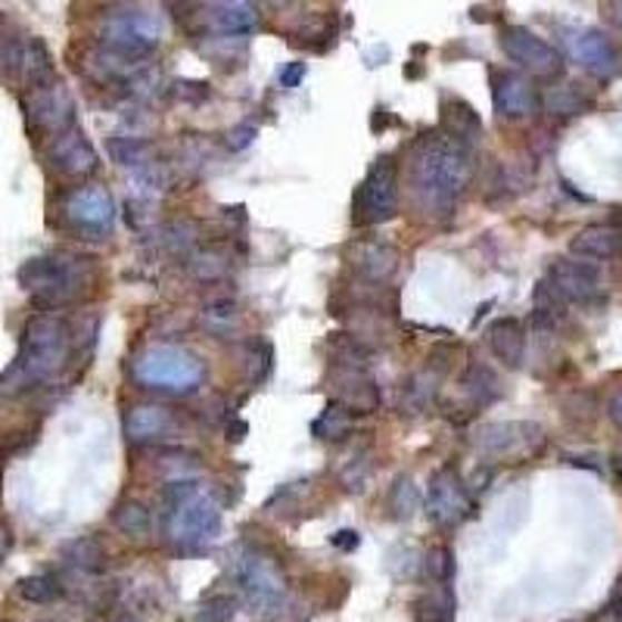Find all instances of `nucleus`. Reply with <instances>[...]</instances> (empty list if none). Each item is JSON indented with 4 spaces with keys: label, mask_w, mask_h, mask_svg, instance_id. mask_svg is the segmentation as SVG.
<instances>
[{
    "label": "nucleus",
    "mask_w": 622,
    "mask_h": 622,
    "mask_svg": "<svg viewBox=\"0 0 622 622\" xmlns=\"http://www.w3.org/2000/svg\"><path fill=\"white\" fill-rule=\"evenodd\" d=\"M430 573L436 582H445V585H452V579H455V551L452 547H433L430 551Z\"/></svg>",
    "instance_id": "39"
},
{
    "label": "nucleus",
    "mask_w": 622,
    "mask_h": 622,
    "mask_svg": "<svg viewBox=\"0 0 622 622\" xmlns=\"http://www.w3.org/2000/svg\"><path fill=\"white\" fill-rule=\"evenodd\" d=\"M246 352L253 355V383L268 379V374H271V343L261 339V336H253L246 343Z\"/></svg>",
    "instance_id": "37"
},
{
    "label": "nucleus",
    "mask_w": 622,
    "mask_h": 622,
    "mask_svg": "<svg viewBox=\"0 0 622 622\" xmlns=\"http://www.w3.org/2000/svg\"><path fill=\"white\" fill-rule=\"evenodd\" d=\"M107 622H137V620H135V613H131L128 608H109Z\"/></svg>",
    "instance_id": "48"
},
{
    "label": "nucleus",
    "mask_w": 622,
    "mask_h": 622,
    "mask_svg": "<svg viewBox=\"0 0 622 622\" xmlns=\"http://www.w3.org/2000/svg\"><path fill=\"white\" fill-rule=\"evenodd\" d=\"M162 26L159 16L150 10H119L103 19L100 26V47L103 53L125 62H140L159 47Z\"/></svg>",
    "instance_id": "6"
},
{
    "label": "nucleus",
    "mask_w": 622,
    "mask_h": 622,
    "mask_svg": "<svg viewBox=\"0 0 622 622\" xmlns=\"http://www.w3.org/2000/svg\"><path fill=\"white\" fill-rule=\"evenodd\" d=\"M488 88H492V107H495L501 119L520 122V119L532 116L535 107H539V97L532 91V85L523 76H516V72L492 69L488 72Z\"/></svg>",
    "instance_id": "17"
},
{
    "label": "nucleus",
    "mask_w": 622,
    "mask_h": 622,
    "mask_svg": "<svg viewBox=\"0 0 622 622\" xmlns=\"http://www.w3.org/2000/svg\"><path fill=\"white\" fill-rule=\"evenodd\" d=\"M162 535L175 551L199 554L206 551L218 530H221V511L218 501L194 480L168 483L162 495Z\"/></svg>",
    "instance_id": "3"
},
{
    "label": "nucleus",
    "mask_w": 622,
    "mask_h": 622,
    "mask_svg": "<svg viewBox=\"0 0 622 622\" xmlns=\"http://www.w3.org/2000/svg\"><path fill=\"white\" fill-rule=\"evenodd\" d=\"M26 122H29L31 135L50 137V140L76 128V103L60 81L26 97Z\"/></svg>",
    "instance_id": "12"
},
{
    "label": "nucleus",
    "mask_w": 622,
    "mask_h": 622,
    "mask_svg": "<svg viewBox=\"0 0 622 622\" xmlns=\"http://www.w3.org/2000/svg\"><path fill=\"white\" fill-rule=\"evenodd\" d=\"M608 622H622V604H620V608L610 610V613H608Z\"/></svg>",
    "instance_id": "51"
},
{
    "label": "nucleus",
    "mask_w": 622,
    "mask_h": 622,
    "mask_svg": "<svg viewBox=\"0 0 622 622\" xmlns=\"http://www.w3.org/2000/svg\"><path fill=\"white\" fill-rule=\"evenodd\" d=\"M355 225L358 228H374L389 221L398 213V166L393 156H379L365 175L362 187L355 190Z\"/></svg>",
    "instance_id": "8"
},
{
    "label": "nucleus",
    "mask_w": 622,
    "mask_h": 622,
    "mask_svg": "<svg viewBox=\"0 0 622 622\" xmlns=\"http://www.w3.org/2000/svg\"><path fill=\"white\" fill-rule=\"evenodd\" d=\"M352 426H355V414L346 405H339L336 398H330L327 408L312 421V436L320 442H339L349 436Z\"/></svg>",
    "instance_id": "28"
},
{
    "label": "nucleus",
    "mask_w": 622,
    "mask_h": 622,
    "mask_svg": "<svg viewBox=\"0 0 622 622\" xmlns=\"http://www.w3.org/2000/svg\"><path fill=\"white\" fill-rule=\"evenodd\" d=\"M616 480H620V486H622V455L616 457Z\"/></svg>",
    "instance_id": "53"
},
{
    "label": "nucleus",
    "mask_w": 622,
    "mask_h": 622,
    "mask_svg": "<svg viewBox=\"0 0 622 622\" xmlns=\"http://www.w3.org/2000/svg\"><path fill=\"white\" fill-rule=\"evenodd\" d=\"M386 125H393V116H389L383 107H377L374 109V122H371V128H374V131H383Z\"/></svg>",
    "instance_id": "49"
},
{
    "label": "nucleus",
    "mask_w": 622,
    "mask_h": 622,
    "mask_svg": "<svg viewBox=\"0 0 622 622\" xmlns=\"http://www.w3.org/2000/svg\"><path fill=\"white\" fill-rule=\"evenodd\" d=\"M246 430H249V426H246L244 421H234V424H230V430H228V440L240 442L246 436Z\"/></svg>",
    "instance_id": "50"
},
{
    "label": "nucleus",
    "mask_w": 622,
    "mask_h": 622,
    "mask_svg": "<svg viewBox=\"0 0 622 622\" xmlns=\"http://www.w3.org/2000/svg\"><path fill=\"white\" fill-rule=\"evenodd\" d=\"M203 320L213 334H228L230 327L237 324V305L234 303H215L203 312Z\"/></svg>",
    "instance_id": "38"
},
{
    "label": "nucleus",
    "mask_w": 622,
    "mask_h": 622,
    "mask_svg": "<svg viewBox=\"0 0 622 622\" xmlns=\"http://www.w3.org/2000/svg\"><path fill=\"white\" fill-rule=\"evenodd\" d=\"M47 162L62 178H85L97 168V152L81 128H69L47 144Z\"/></svg>",
    "instance_id": "18"
},
{
    "label": "nucleus",
    "mask_w": 622,
    "mask_h": 622,
    "mask_svg": "<svg viewBox=\"0 0 622 622\" xmlns=\"http://www.w3.org/2000/svg\"><path fill=\"white\" fill-rule=\"evenodd\" d=\"M589 97L579 91V85H561V88H551L545 93V109L554 116H579L589 109Z\"/></svg>",
    "instance_id": "33"
},
{
    "label": "nucleus",
    "mask_w": 622,
    "mask_h": 622,
    "mask_svg": "<svg viewBox=\"0 0 622 622\" xmlns=\"http://www.w3.org/2000/svg\"><path fill=\"white\" fill-rule=\"evenodd\" d=\"M610 10H613V19H616V26L622 29V3H613Z\"/></svg>",
    "instance_id": "52"
},
{
    "label": "nucleus",
    "mask_w": 622,
    "mask_h": 622,
    "mask_svg": "<svg viewBox=\"0 0 622 622\" xmlns=\"http://www.w3.org/2000/svg\"><path fill=\"white\" fill-rule=\"evenodd\" d=\"M62 218L66 225L81 234V237H103L112 221H116V203L109 197L103 187L97 184H85V187H76L69 190L66 199H62Z\"/></svg>",
    "instance_id": "10"
},
{
    "label": "nucleus",
    "mask_w": 622,
    "mask_h": 622,
    "mask_svg": "<svg viewBox=\"0 0 622 622\" xmlns=\"http://www.w3.org/2000/svg\"><path fill=\"white\" fill-rule=\"evenodd\" d=\"M417 622H455V592L452 585L436 582V589L417 601Z\"/></svg>",
    "instance_id": "30"
},
{
    "label": "nucleus",
    "mask_w": 622,
    "mask_h": 622,
    "mask_svg": "<svg viewBox=\"0 0 622 622\" xmlns=\"http://www.w3.org/2000/svg\"><path fill=\"white\" fill-rule=\"evenodd\" d=\"M60 557L69 570L88 573V576H97L107 570V551L91 535H81V539H72L69 545H62Z\"/></svg>",
    "instance_id": "26"
},
{
    "label": "nucleus",
    "mask_w": 622,
    "mask_h": 622,
    "mask_svg": "<svg viewBox=\"0 0 622 622\" xmlns=\"http://www.w3.org/2000/svg\"><path fill=\"white\" fill-rule=\"evenodd\" d=\"M256 128L253 125H240V128H230V135H228V147L230 150H246L253 140H256Z\"/></svg>",
    "instance_id": "42"
},
{
    "label": "nucleus",
    "mask_w": 622,
    "mask_h": 622,
    "mask_svg": "<svg viewBox=\"0 0 622 622\" xmlns=\"http://www.w3.org/2000/svg\"><path fill=\"white\" fill-rule=\"evenodd\" d=\"M573 256L592 258V261H608V258L622 256V228L616 225H592V228L579 230L573 237Z\"/></svg>",
    "instance_id": "22"
},
{
    "label": "nucleus",
    "mask_w": 622,
    "mask_h": 622,
    "mask_svg": "<svg viewBox=\"0 0 622 622\" xmlns=\"http://www.w3.org/2000/svg\"><path fill=\"white\" fill-rule=\"evenodd\" d=\"M206 377V365L197 355L178 346H150L135 358V379L144 389L190 393Z\"/></svg>",
    "instance_id": "5"
},
{
    "label": "nucleus",
    "mask_w": 622,
    "mask_h": 622,
    "mask_svg": "<svg viewBox=\"0 0 622 622\" xmlns=\"http://www.w3.org/2000/svg\"><path fill=\"white\" fill-rule=\"evenodd\" d=\"M473 181V150L445 131H426L408 156L411 206L426 221H448Z\"/></svg>",
    "instance_id": "1"
},
{
    "label": "nucleus",
    "mask_w": 622,
    "mask_h": 622,
    "mask_svg": "<svg viewBox=\"0 0 622 622\" xmlns=\"http://www.w3.org/2000/svg\"><path fill=\"white\" fill-rule=\"evenodd\" d=\"M339 405H346L352 414H374L379 408L377 383L365 377V371H343L339 367Z\"/></svg>",
    "instance_id": "23"
},
{
    "label": "nucleus",
    "mask_w": 622,
    "mask_h": 622,
    "mask_svg": "<svg viewBox=\"0 0 622 622\" xmlns=\"http://www.w3.org/2000/svg\"><path fill=\"white\" fill-rule=\"evenodd\" d=\"M570 57L598 78H613L622 72V53L604 31L579 29L566 38Z\"/></svg>",
    "instance_id": "16"
},
{
    "label": "nucleus",
    "mask_w": 622,
    "mask_h": 622,
    "mask_svg": "<svg viewBox=\"0 0 622 622\" xmlns=\"http://www.w3.org/2000/svg\"><path fill=\"white\" fill-rule=\"evenodd\" d=\"M440 131H445L448 137H455V140L471 147L473 140L480 137V131H483V119L476 116V109L471 103H464V100H445L442 103Z\"/></svg>",
    "instance_id": "25"
},
{
    "label": "nucleus",
    "mask_w": 622,
    "mask_h": 622,
    "mask_svg": "<svg viewBox=\"0 0 622 622\" xmlns=\"http://www.w3.org/2000/svg\"><path fill=\"white\" fill-rule=\"evenodd\" d=\"M240 610V594H215L197 613V622H230Z\"/></svg>",
    "instance_id": "36"
},
{
    "label": "nucleus",
    "mask_w": 622,
    "mask_h": 622,
    "mask_svg": "<svg viewBox=\"0 0 622 622\" xmlns=\"http://www.w3.org/2000/svg\"><path fill=\"white\" fill-rule=\"evenodd\" d=\"M330 352H334L336 365L343 371H365L371 362V346H365V339L352 334H334L330 336Z\"/></svg>",
    "instance_id": "32"
},
{
    "label": "nucleus",
    "mask_w": 622,
    "mask_h": 622,
    "mask_svg": "<svg viewBox=\"0 0 622 622\" xmlns=\"http://www.w3.org/2000/svg\"><path fill=\"white\" fill-rule=\"evenodd\" d=\"M72 352V330L57 315H34L22 330L16 362L0 374V393H29L66 371Z\"/></svg>",
    "instance_id": "2"
},
{
    "label": "nucleus",
    "mask_w": 622,
    "mask_h": 622,
    "mask_svg": "<svg viewBox=\"0 0 622 622\" xmlns=\"http://www.w3.org/2000/svg\"><path fill=\"white\" fill-rule=\"evenodd\" d=\"M305 62H289L287 69L280 72V88H299L303 85V78H305Z\"/></svg>",
    "instance_id": "43"
},
{
    "label": "nucleus",
    "mask_w": 622,
    "mask_h": 622,
    "mask_svg": "<svg viewBox=\"0 0 622 622\" xmlns=\"http://www.w3.org/2000/svg\"><path fill=\"white\" fill-rule=\"evenodd\" d=\"M228 256L225 253H218V249H197V253H190V271L194 277L199 280H218V277H225L228 274Z\"/></svg>",
    "instance_id": "35"
},
{
    "label": "nucleus",
    "mask_w": 622,
    "mask_h": 622,
    "mask_svg": "<svg viewBox=\"0 0 622 622\" xmlns=\"http://www.w3.org/2000/svg\"><path fill=\"white\" fill-rule=\"evenodd\" d=\"M461 389H464V395L471 398L476 408H486V405H492V402H498L501 398V379L495 377L492 367L473 362V365L467 367L464 379H461Z\"/></svg>",
    "instance_id": "29"
},
{
    "label": "nucleus",
    "mask_w": 622,
    "mask_h": 622,
    "mask_svg": "<svg viewBox=\"0 0 622 622\" xmlns=\"http://www.w3.org/2000/svg\"><path fill=\"white\" fill-rule=\"evenodd\" d=\"M486 339L488 349H492V355L498 358L501 365H523V358H526V327H523V320L498 318L495 324H488Z\"/></svg>",
    "instance_id": "21"
},
{
    "label": "nucleus",
    "mask_w": 622,
    "mask_h": 622,
    "mask_svg": "<svg viewBox=\"0 0 622 622\" xmlns=\"http://www.w3.org/2000/svg\"><path fill=\"white\" fill-rule=\"evenodd\" d=\"M330 542H334V547H343V551H355V547H358V542H362V539H358V532L343 530V532H336V535H334V539H330Z\"/></svg>",
    "instance_id": "45"
},
{
    "label": "nucleus",
    "mask_w": 622,
    "mask_h": 622,
    "mask_svg": "<svg viewBox=\"0 0 622 622\" xmlns=\"http://www.w3.org/2000/svg\"><path fill=\"white\" fill-rule=\"evenodd\" d=\"M0 76L19 81L31 91H41L57 81L53 60L41 38H0Z\"/></svg>",
    "instance_id": "9"
},
{
    "label": "nucleus",
    "mask_w": 622,
    "mask_h": 622,
    "mask_svg": "<svg viewBox=\"0 0 622 622\" xmlns=\"http://www.w3.org/2000/svg\"><path fill=\"white\" fill-rule=\"evenodd\" d=\"M178 88H184L181 97H187V100H206L209 97V85L206 81H178Z\"/></svg>",
    "instance_id": "44"
},
{
    "label": "nucleus",
    "mask_w": 622,
    "mask_h": 622,
    "mask_svg": "<svg viewBox=\"0 0 622 622\" xmlns=\"http://www.w3.org/2000/svg\"><path fill=\"white\" fill-rule=\"evenodd\" d=\"M19 594L31 604H50L62 594V585L53 573H38V576H26L19 582Z\"/></svg>",
    "instance_id": "34"
},
{
    "label": "nucleus",
    "mask_w": 622,
    "mask_h": 622,
    "mask_svg": "<svg viewBox=\"0 0 622 622\" xmlns=\"http://www.w3.org/2000/svg\"><path fill=\"white\" fill-rule=\"evenodd\" d=\"M109 150H112V156H116L122 166H140L147 144H140V140H112Z\"/></svg>",
    "instance_id": "41"
},
{
    "label": "nucleus",
    "mask_w": 622,
    "mask_h": 622,
    "mask_svg": "<svg viewBox=\"0 0 622 622\" xmlns=\"http://www.w3.org/2000/svg\"><path fill=\"white\" fill-rule=\"evenodd\" d=\"M13 551V535H10V526L0 520V563L7 561V554Z\"/></svg>",
    "instance_id": "47"
},
{
    "label": "nucleus",
    "mask_w": 622,
    "mask_h": 622,
    "mask_svg": "<svg viewBox=\"0 0 622 622\" xmlns=\"http://www.w3.org/2000/svg\"><path fill=\"white\" fill-rule=\"evenodd\" d=\"M501 47H504L507 60L516 62L520 69H526L530 76L557 78L563 72L561 50L547 45L545 38H539L535 31L523 29V26L501 29Z\"/></svg>",
    "instance_id": "13"
},
{
    "label": "nucleus",
    "mask_w": 622,
    "mask_h": 622,
    "mask_svg": "<svg viewBox=\"0 0 622 622\" xmlns=\"http://www.w3.org/2000/svg\"><path fill=\"white\" fill-rule=\"evenodd\" d=\"M473 511L471 492L467 483L461 480L455 467H442L433 473L430 480V492H426V516L433 526L440 530H455L464 523V516Z\"/></svg>",
    "instance_id": "11"
},
{
    "label": "nucleus",
    "mask_w": 622,
    "mask_h": 622,
    "mask_svg": "<svg viewBox=\"0 0 622 622\" xmlns=\"http://www.w3.org/2000/svg\"><path fill=\"white\" fill-rule=\"evenodd\" d=\"M547 287L554 289V296L563 305H589L601 296L604 277L601 271L589 265V261H573V258H561L551 265V271L542 277Z\"/></svg>",
    "instance_id": "15"
},
{
    "label": "nucleus",
    "mask_w": 622,
    "mask_h": 622,
    "mask_svg": "<svg viewBox=\"0 0 622 622\" xmlns=\"http://www.w3.org/2000/svg\"><path fill=\"white\" fill-rule=\"evenodd\" d=\"M349 261L367 284H389L398 271V249L383 240H362L349 249Z\"/></svg>",
    "instance_id": "20"
},
{
    "label": "nucleus",
    "mask_w": 622,
    "mask_h": 622,
    "mask_svg": "<svg viewBox=\"0 0 622 622\" xmlns=\"http://www.w3.org/2000/svg\"><path fill=\"white\" fill-rule=\"evenodd\" d=\"M209 22L218 34H230V38H246L258 29V10L253 3L234 0V3H215L209 7Z\"/></svg>",
    "instance_id": "24"
},
{
    "label": "nucleus",
    "mask_w": 622,
    "mask_h": 622,
    "mask_svg": "<svg viewBox=\"0 0 622 622\" xmlns=\"http://www.w3.org/2000/svg\"><path fill=\"white\" fill-rule=\"evenodd\" d=\"M545 433L542 426L530 421H501V424H486L476 430L473 445L488 457H516L532 455L535 448H542Z\"/></svg>",
    "instance_id": "14"
},
{
    "label": "nucleus",
    "mask_w": 622,
    "mask_h": 622,
    "mask_svg": "<svg viewBox=\"0 0 622 622\" xmlns=\"http://www.w3.org/2000/svg\"><path fill=\"white\" fill-rule=\"evenodd\" d=\"M178 417L175 411L159 408V405H137L125 417V436L131 442H159L168 436H178Z\"/></svg>",
    "instance_id": "19"
},
{
    "label": "nucleus",
    "mask_w": 622,
    "mask_h": 622,
    "mask_svg": "<svg viewBox=\"0 0 622 622\" xmlns=\"http://www.w3.org/2000/svg\"><path fill=\"white\" fill-rule=\"evenodd\" d=\"M234 582L240 589V601L253 613H265L284 598V573L280 566L258 547H244L234 561Z\"/></svg>",
    "instance_id": "7"
},
{
    "label": "nucleus",
    "mask_w": 622,
    "mask_h": 622,
    "mask_svg": "<svg viewBox=\"0 0 622 622\" xmlns=\"http://www.w3.org/2000/svg\"><path fill=\"white\" fill-rule=\"evenodd\" d=\"M194 244H197V225L178 221V225L166 228V246L171 253H187Z\"/></svg>",
    "instance_id": "40"
},
{
    "label": "nucleus",
    "mask_w": 622,
    "mask_h": 622,
    "mask_svg": "<svg viewBox=\"0 0 622 622\" xmlns=\"http://www.w3.org/2000/svg\"><path fill=\"white\" fill-rule=\"evenodd\" d=\"M386 507L395 520H411V516L421 511V488L411 480L408 473H398L389 486V495H386Z\"/></svg>",
    "instance_id": "31"
},
{
    "label": "nucleus",
    "mask_w": 622,
    "mask_h": 622,
    "mask_svg": "<svg viewBox=\"0 0 622 622\" xmlns=\"http://www.w3.org/2000/svg\"><path fill=\"white\" fill-rule=\"evenodd\" d=\"M608 414H610V421H613V426H620V430H622V389H620V393L610 395Z\"/></svg>",
    "instance_id": "46"
},
{
    "label": "nucleus",
    "mask_w": 622,
    "mask_h": 622,
    "mask_svg": "<svg viewBox=\"0 0 622 622\" xmlns=\"http://www.w3.org/2000/svg\"><path fill=\"white\" fill-rule=\"evenodd\" d=\"M91 261L93 258L72 256V253H50L22 261L16 280L41 312H53L78 303L88 293L93 271Z\"/></svg>",
    "instance_id": "4"
},
{
    "label": "nucleus",
    "mask_w": 622,
    "mask_h": 622,
    "mask_svg": "<svg viewBox=\"0 0 622 622\" xmlns=\"http://www.w3.org/2000/svg\"><path fill=\"white\" fill-rule=\"evenodd\" d=\"M112 523L131 542H144L152 532V511L137 498H125L116 511H112Z\"/></svg>",
    "instance_id": "27"
}]
</instances>
